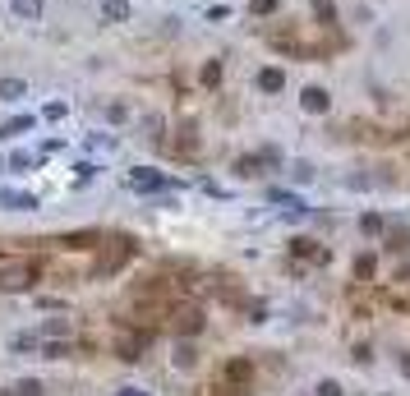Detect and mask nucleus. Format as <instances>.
<instances>
[{
	"label": "nucleus",
	"instance_id": "393cba45",
	"mask_svg": "<svg viewBox=\"0 0 410 396\" xmlns=\"http://www.w3.org/2000/svg\"><path fill=\"white\" fill-rule=\"evenodd\" d=\"M313 392H318V396H346V392H341V383H337V378H323V383L313 387Z\"/></svg>",
	"mask_w": 410,
	"mask_h": 396
},
{
	"label": "nucleus",
	"instance_id": "c85d7f7f",
	"mask_svg": "<svg viewBox=\"0 0 410 396\" xmlns=\"http://www.w3.org/2000/svg\"><path fill=\"white\" fill-rule=\"evenodd\" d=\"M28 166H33V153H14L10 157V171H28Z\"/></svg>",
	"mask_w": 410,
	"mask_h": 396
},
{
	"label": "nucleus",
	"instance_id": "6e6552de",
	"mask_svg": "<svg viewBox=\"0 0 410 396\" xmlns=\"http://www.w3.org/2000/svg\"><path fill=\"white\" fill-rule=\"evenodd\" d=\"M10 14L19 23H37L42 19V0H10Z\"/></svg>",
	"mask_w": 410,
	"mask_h": 396
},
{
	"label": "nucleus",
	"instance_id": "4468645a",
	"mask_svg": "<svg viewBox=\"0 0 410 396\" xmlns=\"http://www.w3.org/2000/svg\"><path fill=\"white\" fill-rule=\"evenodd\" d=\"M42 332L51 337V341H65L69 332H74V323H69V318H46V323H42Z\"/></svg>",
	"mask_w": 410,
	"mask_h": 396
},
{
	"label": "nucleus",
	"instance_id": "39448f33",
	"mask_svg": "<svg viewBox=\"0 0 410 396\" xmlns=\"http://www.w3.org/2000/svg\"><path fill=\"white\" fill-rule=\"evenodd\" d=\"M0 208L5 212H33L37 194H28V189H0Z\"/></svg>",
	"mask_w": 410,
	"mask_h": 396
},
{
	"label": "nucleus",
	"instance_id": "2f4dec72",
	"mask_svg": "<svg viewBox=\"0 0 410 396\" xmlns=\"http://www.w3.org/2000/svg\"><path fill=\"white\" fill-rule=\"evenodd\" d=\"M74 171H78V180H92V176H97V166H92V162H78Z\"/></svg>",
	"mask_w": 410,
	"mask_h": 396
},
{
	"label": "nucleus",
	"instance_id": "7c9ffc66",
	"mask_svg": "<svg viewBox=\"0 0 410 396\" xmlns=\"http://www.w3.org/2000/svg\"><path fill=\"white\" fill-rule=\"evenodd\" d=\"M313 10H318L323 19H332V14H337V5H332V0H313Z\"/></svg>",
	"mask_w": 410,
	"mask_h": 396
},
{
	"label": "nucleus",
	"instance_id": "f8f14e48",
	"mask_svg": "<svg viewBox=\"0 0 410 396\" xmlns=\"http://www.w3.org/2000/svg\"><path fill=\"white\" fill-rule=\"evenodd\" d=\"M171 364H176V369H194V364H199V351H194V341H176V355H171Z\"/></svg>",
	"mask_w": 410,
	"mask_h": 396
},
{
	"label": "nucleus",
	"instance_id": "20e7f679",
	"mask_svg": "<svg viewBox=\"0 0 410 396\" xmlns=\"http://www.w3.org/2000/svg\"><path fill=\"white\" fill-rule=\"evenodd\" d=\"M171 318H176V332L180 337H199L203 332V309H194V304H185V309H176V313H171Z\"/></svg>",
	"mask_w": 410,
	"mask_h": 396
},
{
	"label": "nucleus",
	"instance_id": "9b49d317",
	"mask_svg": "<svg viewBox=\"0 0 410 396\" xmlns=\"http://www.w3.org/2000/svg\"><path fill=\"white\" fill-rule=\"evenodd\" d=\"M28 97V83H23V78H0V101H23Z\"/></svg>",
	"mask_w": 410,
	"mask_h": 396
},
{
	"label": "nucleus",
	"instance_id": "72a5a7b5",
	"mask_svg": "<svg viewBox=\"0 0 410 396\" xmlns=\"http://www.w3.org/2000/svg\"><path fill=\"white\" fill-rule=\"evenodd\" d=\"M401 374L410 378V351H401Z\"/></svg>",
	"mask_w": 410,
	"mask_h": 396
},
{
	"label": "nucleus",
	"instance_id": "aec40b11",
	"mask_svg": "<svg viewBox=\"0 0 410 396\" xmlns=\"http://www.w3.org/2000/svg\"><path fill=\"white\" fill-rule=\"evenodd\" d=\"M65 115H69L65 101H46V106H42V120H65Z\"/></svg>",
	"mask_w": 410,
	"mask_h": 396
},
{
	"label": "nucleus",
	"instance_id": "423d86ee",
	"mask_svg": "<svg viewBox=\"0 0 410 396\" xmlns=\"http://www.w3.org/2000/svg\"><path fill=\"white\" fill-rule=\"evenodd\" d=\"M143 346H148V337H139V332H120V337H115V355L129 360V364L143 355Z\"/></svg>",
	"mask_w": 410,
	"mask_h": 396
},
{
	"label": "nucleus",
	"instance_id": "0eeeda50",
	"mask_svg": "<svg viewBox=\"0 0 410 396\" xmlns=\"http://www.w3.org/2000/svg\"><path fill=\"white\" fill-rule=\"evenodd\" d=\"M249 378H254V360H231L226 364V387H231V392H240Z\"/></svg>",
	"mask_w": 410,
	"mask_h": 396
},
{
	"label": "nucleus",
	"instance_id": "7ed1b4c3",
	"mask_svg": "<svg viewBox=\"0 0 410 396\" xmlns=\"http://www.w3.org/2000/svg\"><path fill=\"white\" fill-rule=\"evenodd\" d=\"M299 111H304V115H327V111H332V92L318 88V83L304 88V92H299Z\"/></svg>",
	"mask_w": 410,
	"mask_h": 396
},
{
	"label": "nucleus",
	"instance_id": "2eb2a0df",
	"mask_svg": "<svg viewBox=\"0 0 410 396\" xmlns=\"http://www.w3.org/2000/svg\"><path fill=\"white\" fill-rule=\"evenodd\" d=\"M23 129H33V115H14L10 125H0V139H14V134H23Z\"/></svg>",
	"mask_w": 410,
	"mask_h": 396
},
{
	"label": "nucleus",
	"instance_id": "cd10ccee",
	"mask_svg": "<svg viewBox=\"0 0 410 396\" xmlns=\"http://www.w3.org/2000/svg\"><path fill=\"white\" fill-rule=\"evenodd\" d=\"M143 129L148 139H162V115H143Z\"/></svg>",
	"mask_w": 410,
	"mask_h": 396
},
{
	"label": "nucleus",
	"instance_id": "473e14b6",
	"mask_svg": "<svg viewBox=\"0 0 410 396\" xmlns=\"http://www.w3.org/2000/svg\"><path fill=\"white\" fill-rule=\"evenodd\" d=\"M397 281H410V253H406V263L397 267Z\"/></svg>",
	"mask_w": 410,
	"mask_h": 396
},
{
	"label": "nucleus",
	"instance_id": "412c9836",
	"mask_svg": "<svg viewBox=\"0 0 410 396\" xmlns=\"http://www.w3.org/2000/svg\"><path fill=\"white\" fill-rule=\"evenodd\" d=\"M88 148H92V153H111V148H115V134H92Z\"/></svg>",
	"mask_w": 410,
	"mask_h": 396
},
{
	"label": "nucleus",
	"instance_id": "ddd939ff",
	"mask_svg": "<svg viewBox=\"0 0 410 396\" xmlns=\"http://www.w3.org/2000/svg\"><path fill=\"white\" fill-rule=\"evenodd\" d=\"M286 171H290V180H295V185H313V176H318V171H313V162H304V157H299V162H290Z\"/></svg>",
	"mask_w": 410,
	"mask_h": 396
},
{
	"label": "nucleus",
	"instance_id": "f257e3e1",
	"mask_svg": "<svg viewBox=\"0 0 410 396\" xmlns=\"http://www.w3.org/2000/svg\"><path fill=\"white\" fill-rule=\"evenodd\" d=\"M33 286H37V263L0 267V290H5V295H19V290H33Z\"/></svg>",
	"mask_w": 410,
	"mask_h": 396
},
{
	"label": "nucleus",
	"instance_id": "bb28decb",
	"mask_svg": "<svg viewBox=\"0 0 410 396\" xmlns=\"http://www.w3.org/2000/svg\"><path fill=\"white\" fill-rule=\"evenodd\" d=\"M203 83H208V88H212V83H222V65H217V60L203 65Z\"/></svg>",
	"mask_w": 410,
	"mask_h": 396
},
{
	"label": "nucleus",
	"instance_id": "dca6fc26",
	"mask_svg": "<svg viewBox=\"0 0 410 396\" xmlns=\"http://www.w3.org/2000/svg\"><path fill=\"white\" fill-rule=\"evenodd\" d=\"M14 351H19V355H28V351H42V341H37V337H33V332H19V337H14Z\"/></svg>",
	"mask_w": 410,
	"mask_h": 396
},
{
	"label": "nucleus",
	"instance_id": "4be33fe9",
	"mask_svg": "<svg viewBox=\"0 0 410 396\" xmlns=\"http://www.w3.org/2000/svg\"><path fill=\"white\" fill-rule=\"evenodd\" d=\"M374 253H360V258H355V276H360V281H365V276H374Z\"/></svg>",
	"mask_w": 410,
	"mask_h": 396
},
{
	"label": "nucleus",
	"instance_id": "5701e85b",
	"mask_svg": "<svg viewBox=\"0 0 410 396\" xmlns=\"http://www.w3.org/2000/svg\"><path fill=\"white\" fill-rule=\"evenodd\" d=\"M106 120H111V125H125V120H129V106H125V101H111V106H106Z\"/></svg>",
	"mask_w": 410,
	"mask_h": 396
},
{
	"label": "nucleus",
	"instance_id": "b1692460",
	"mask_svg": "<svg viewBox=\"0 0 410 396\" xmlns=\"http://www.w3.org/2000/svg\"><path fill=\"white\" fill-rule=\"evenodd\" d=\"M42 355H46V360H69V346L65 341H46Z\"/></svg>",
	"mask_w": 410,
	"mask_h": 396
},
{
	"label": "nucleus",
	"instance_id": "c756f323",
	"mask_svg": "<svg viewBox=\"0 0 410 396\" xmlns=\"http://www.w3.org/2000/svg\"><path fill=\"white\" fill-rule=\"evenodd\" d=\"M277 10V0H254V5H249V14H272Z\"/></svg>",
	"mask_w": 410,
	"mask_h": 396
},
{
	"label": "nucleus",
	"instance_id": "f03ea898",
	"mask_svg": "<svg viewBox=\"0 0 410 396\" xmlns=\"http://www.w3.org/2000/svg\"><path fill=\"white\" fill-rule=\"evenodd\" d=\"M176 180H167L162 171H153V166H134L129 171V189H139V194H162V189H171Z\"/></svg>",
	"mask_w": 410,
	"mask_h": 396
},
{
	"label": "nucleus",
	"instance_id": "a211bd4d",
	"mask_svg": "<svg viewBox=\"0 0 410 396\" xmlns=\"http://www.w3.org/2000/svg\"><path fill=\"white\" fill-rule=\"evenodd\" d=\"M360 231L365 235H383V217H378V212H365V217H360Z\"/></svg>",
	"mask_w": 410,
	"mask_h": 396
},
{
	"label": "nucleus",
	"instance_id": "1a4fd4ad",
	"mask_svg": "<svg viewBox=\"0 0 410 396\" xmlns=\"http://www.w3.org/2000/svg\"><path fill=\"white\" fill-rule=\"evenodd\" d=\"M254 83H258V92H281V88H286V74H281L277 65H267V69H258Z\"/></svg>",
	"mask_w": 410,
	"mask_h": 396
},
{
	"label": "nucleus",
	"instance_id": "6ab92c4d",
	"mask_svg": "<svg viewBox=\"0 0 410 396\" xmlns=\"http://www.w3.org/2000/svg\"><path fill=\"white\" fill-rule=\"evenodd\" d=\"M10 396H42V383H37V378H23V383H14Z\"/></svg>",
	"mask_w": 410,
	"mask_h": 396
},
{
	"label": "nucleus",
	"instance_id": "a878e982",
	"mask_svg": "<svg viewBox=\"0 0 410 396\" xmlns=\"http://www.w3.org/2000/svg\"><path fill=\"white\" fill-rule=\"evenodd\" d=\"M258 162H263V166H281V162H286V157H281L277 148H258Z\"/></svg>",
	"mask_w": 410,
	"mask_h": 396
},
{
	"label": "nucleus",
	"instance_id": "f3484780",
	"mask_svg": "<svg viewBox=\"0 0 410 396\" xmlns=\"http://www.w3.org/2000/svg\"><path fill=\"white\" fill-rule=\"evenodd\" d=\"M258 166H263V162H258V153L254 157H240V162H235V176L249 180V176H258Z\"/></svg>",
	"mask_w": 410,
	"mask_h": 396
},
{
	"label": "nucleus",
	"instance_id": "9d476101",
	"mask_svg": "<svg viewBox=\"0 0 410 396\" xmlns=\"http://www.w3.org/2000/svg\"><path fill=\"white\" fill-rule=\"evenodd\" d=\"M129 0H101V19L106 23H129Z\"/></svg>",
	"mask_w": 410,
	"mask_h": 396
}]
</instances>
